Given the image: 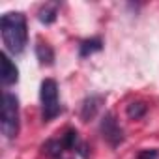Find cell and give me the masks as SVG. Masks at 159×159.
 I'll list each match as a JSON object with an SVG mask.
<instances>
[{"mask_svg": "<svg viewBox=\"0 0 159 159\" xmlns=\"http://www.w3.org/2000/svg\"><path fill=\"white\" fill-rule=\"evenodd\" d=\"M0 32H2V41L8 52L15 56L25 52L28 45V26L25 13L21 11L4 13L0 19Z\"/></svg>", "mask_w": 159, "mask_h": 159, "instance_id": "6da1fadb", "label": "cell"}, {"mask_svg": "<svg viewBox=\"0 0 159 159\" xmlns=\"http://www.w3.org/2000/svg\"><path fill=\"white\" fill-rule=\"evenodd\" d=\"M19 98L11 92L2 94V105H0V129L6 139H15L19 135Z\"/></svg>", "mask_w": 159, "mask_h": 159, "instance_id": "7a4b0ae2", "label": "cell"}, {"mask_svg": "<svg viewBox=\"0 0 159 159\" xmlns=\"http://www.w3.org/2000/svg\"><path fill=\"white\" fill-rule=\"evenodd\" d=\"M39 99H41V118L43 122L54 120L62 112V105L58 99V84L54 79H45L39 86Z\"/></svg>", "mask_w": 159, "mask_h": 159, "instance_id": "3957f363", "label": "cell"}, {"mask_svg": "<svg viewBox=\"0 0 159 159\" xmlns=\"http://www.w3.org/2000/svg\"><path fill=\"white\" fill-rule=\"evenodd\" d=\"M99 133L101 137L105 139V142L111 146V148H118L124 140H125V135H124V129L120 127L116 116L112 112H105L101 122H99Z\"/></svg>", "mask_w": 159, "mask_h": 159, "instance_id": "277c9868", "label": "cell"}, {"mask_svg": "<svg viewBox=\"0 0 159 159\" xmlns=\"http://www.w3.org/2000/svg\"><path fill=\"white\" fill-rule=\"evenodd\" d=\"M62 142H64V148H66V150L75 152L77 155H81L83 159H88V155H90V146H88L84 140H81L77 129H67V131L62 135Z\"/></svg>", "mask_w": 159, "mask_h": 159, "instance_id": "5b68a950", "label": "cell"}, {"mask_svg": "<svg viewBox=\"0 0 159 159\" xmlns=\"http://www.w3.org/2000/svg\"><path fill=\"white\" fill-rule=\"evenodd\" d=\"M0 81L4 86H13L19 83V69L8 56V52L0 54Z\"/></svg>", "mask_w": 159, "mask_h": 159, "instance_id": "8992f818", "label": "cell"}, {"mask_svg": "<svg viewBox=\"0 0 159 159\" xmlns=\"http://www.w3.org/2000/svg\"><path fill=\"white\" fill-rule=\"evenodd\" d=\"M103 101H105L103 94H92V96L84 98L83 103H81V120L83 122H90L92 118H96V114L99 112Z\"/></svg>", "mask_w": 159, "mask_h": 159, "instance_id": "52a82bcc", "label": "cell"}, {"mask_svg": "<svg viewBox=\"0 0 159 159\" xmlns=\"http://www.w3.org/2000/svg\"><path fill=\"white\" fill-rule=\"evenodd\" d=\"M58 10H60V2H45L38 11V19L43 25H52L58 17Z\"/></svg>", "mask_w": 159, "mask_h": 159, "instance_id": "ba28073f", "label": "cell"}, {"mask_svg": "<svg viewBox=\"0 0 159 159\" xmlns=\"http://www.w3.org/2000/svg\"><path fill=\"white\" fill-rule=\"evenodd\" d=\"M101 49H103V39L101 38H88V39H83L79 43V56L86 58L94 52H99Z\"/></svg>", "mask_w": 159, "mask_h": 159, "instance_id": "9c48e42d", "label": "cell"}, {"mask_svg": "<svg viewBox=\"0 0 159 159\" xmlns=\"http://www.w3.org/2000/svg\"><path fill=\"white\" fill-rule=\"evenodd\" d=\"M34 51H36V58L39 60L41 66H52L54 64V51H52L51 45H47L43 41H38Z\"/></svg>", "mask_w": 159, "mask_h": 159, "instance_id": "30bf717a", "label": "cell"}, {"mask_svg": "<svg viewBox=\"0 0 159 159\" xmlns=\"http://www.w3.org/2000/svg\"><path fill=\"white\" fill-rule=\"evenodd\" d=\"M41 150H43V153H47V155L52 157V159H58V157L66 152L62 139H49V140L41 146Z\"/></svg>", "mask_w": 159, "mask_h": 159, "instance_id": "8fae6325", "label": "cell"}, {"mask_svg": "<svg viewBox=\"0 0 159 159\" xmlns=\"http://www.w3.org/2000/svg\"><path fill=\"white\" fill-rule=\"evenodd\" d=\"M146 112H148V105L144 101H131L125 107V114L129 120H140L146 116Z\"/></svg>", "mask_w": 159, "mask_h": 159, "instance_id": "7c38bea8", "label": "cell"}, {"mask_svg": "<svg viewBox=\"0 0 159 159\" xmlns=\"http://www.w3.org/2000/svg\"><path fill=\"white\" fill-rule=\"evenodd\" d=\"M159 157V152L157 150H140L137 159H157Z\"/></svg>", "mask_w": 159, "mask_h": 159, "instance_id": "4fadbf2b", "label": "cell"}]
</instances>
